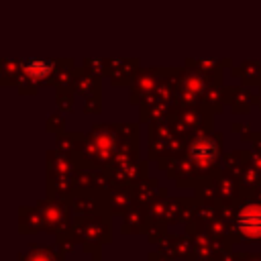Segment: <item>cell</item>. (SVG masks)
<instances>
[{
  "label": "cell",
  "mask_w": 261,
  "mask_h": 261,
  "mask_svg": "<svg viewBox=\"0 0 261 261\" xmlns=\"http://www.w3.org/2000/svg\"><path fill=\"white\" fill-rule=\"evenodd\" d=\"M237 228L247 239H261V206L249 204L237 216Z\"/></svg>",
  "instance_id": "1"
},
{
  "label": "cell",
  "mask_w": 261,
  "mask_h": 261,
  "mask_svg": "<svg viewBox=\"0 0 261 261\" xmlns=\"http://www.w3.org/2000/svg\"><path fill=\"white\" fill-rule=\"evenodd\" d=\"M192 155H194V159H196L198 163L208 165V163L216 157V147H214V143H212L210 139H200V141L194 143Z\"/></svg>",
  "instance_id": "2"
},
{
  "label": "cell",
  "mask_w": 261,
  "mask_h": 261,
  "mask_svg": "<svg viewBox=\"0 0 261 261\" xmlns=\"http://www.w3.org/2000/svg\"><path fill=\"white\" fill-rule=\"evenodd\" d=\"M24 71L31 77L39 80V77H45L51 71V63L49 61H43V59H33V61H27L24 63Z\"/></svg>",
  "instance_id": "3"
}]
</instances>
